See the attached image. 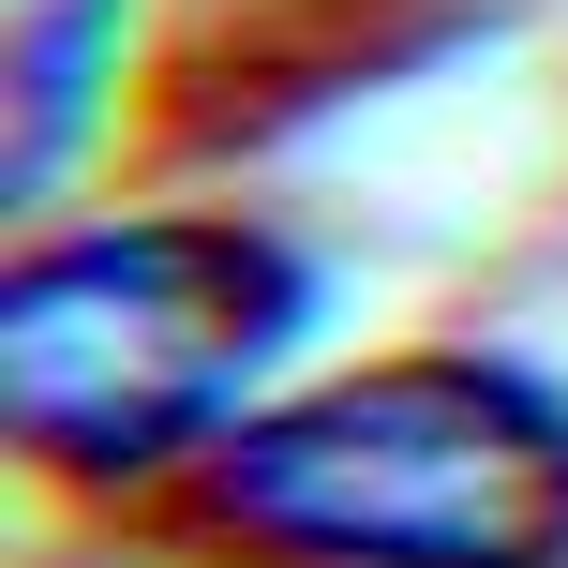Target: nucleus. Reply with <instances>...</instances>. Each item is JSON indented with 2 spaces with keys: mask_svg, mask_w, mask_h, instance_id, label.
Masks as SVG:
<instances>
[{
  "mask_svg": "<svg viewBox=\"0 0 568 568\" xmlns=\"http://www.w3.org/2000/svg\"><path fill=\"white\" fill-rule=\"evenodd\" d=\"M329 255L270 210H105L0 270V419L45 479H165L270 404Z\"/></svg>",
  "mask_w": 568,
  "mask_h": 568,
  "instance_id": "obj_1",
  "label": "nucleus"
},
{
  "mask_svg": "<svg viewBox=\"0 0 568 568\" xmlns=\"http://www.w3.org/2000/svg\"><path fill=\"white\" fill-rule=\"evenodd\" d=\"M195 524L284 568H568V389L494 344H404L284 389L195 464Z\"/></svg>",
  "mask_w": 568,
  "mask_h": 568,
  "instance_id": "obj_2",
  "label": "nucleus"
},
{
  "mask_svg": "<svg viewBox=\"0 0 568 568\" xmlns=\"http://www.w3.org/2000/svg\"><path fill=\"white\" fill-rule=\"evenodd\" d=\"M120 75V0H0V195L45 210L75 180Z\"/></svg>",
  "mask_w": 568,
  "mask_h": 568,
  "instance_id": "obj_3",
  "label": "nucleus"
}]
</instances>
